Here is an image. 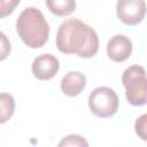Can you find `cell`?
<instances>
[{
  "label": "cell",
  "mask_w": 147,
  "mask_h": 147,
  "mask_svg": "<svg viewBox=\"0 0 147 147\" xmlns=\"http://www.w3.org/2000/svg\"><path fill=\"white\" fill-rule=\"evenodd\" d=\"M21 0H1L0 1V16L5 17L13 13L15 7L20 3Z\"/></svg>",
  "instance_id": "4fadbf2b"
},
{
  "label": "cell",
  "mask_w": 147,
  "mask_h": 147,
  "mask_svg": "<svg viewBox=\"0 0 147 147\" xmlns=\"http://www.w3.org/2000/svg\"><path fill=\"white\" fill-rule=\"evenodd\" d=\"M88 107L91 111L98 117H110L116 114L118 109V96L110 87H96L88 96Z\"/></svg>",
  "instance_id": "277c9868"
},
{
  "label": "cell",
  "mask_w": 147,
  "mask_h": 147,
  "mask_svg": "<svg viewBox=\"0 0 147 147\" xmlns=\"http://www.w3.org/2000/svg\"><path fill=\"white\" fill-rule=\"evenodd\" d=\"M87 145H88L87 141L77 134H70L59 142V146H87Z\"/></svg>",
  "instance_id": "7c38bea8"
},
{
  "label": "cell",
  "mask_w": 147,
  "mask_h": 147,
  "mask_svg": "<svg viewBox=\"0 0 147 147\" xmlns=\"http://www.w3.org/2000/svg\"><path fill=\"white\" fill-rule=\"evenodd\" d=\"M60 68L59 60L52 54H42L34 59L32 63V74L40 80H48L53 78Z\"/></svg>",
  "instance_id": "8992f818"
},
{
  "label": "cell",
  "mask_w": 147,
  "mask_h": 147,
  "mask_svg": "<svg viewBox=\"0 0 147 147\" xmlns=\"http://www.w3.org/2000/svg\"><path fill=\"white\" fill-rule=\"evenodd\" d=\"M86 86V77L79 71H69L61 80V91L68 96H76Z\"/></svg>",
  "instance_id": "ba28073f"
},
{
  "label": "cell",
  "mask_w": 147,
  "mask_h": 147,
  "mask_svg": "<svg viewBox=\"0 0 147 147\" xmlns=\"http://www.w3.org/2000/svg\"><path fill=\"white\" fill-rule=\"evenodd\" d=\"M122 83L130 105L144 106L147 103V77L142 67L131 65L125 69L122 75Z\"/></svg>",
  "instance_id": "3957f363"
},
{
  "label": "cell",
  "mask_w": 147,
  "mask_h": 147,
  "mask_svg": "<svg viewBox=\"0 0 147 147\" xmlns=\"http://www.w3.org/2000/svg\"><path fill=\"white\" fill-rule=\"evenodd\" d=\"M49 11L56 16H67L76 9V0H46Z\"/></svg>",
  "instance_id": "9c48e42d"
},
{
  "label": "cell",
  "mask_w": 147,
  "mask_h": 147,
  "mask_svg": "<svg viewBox=\"0 0 147 147\" xmlns=\"http://www.w3.org/2000/svg\"><path fill=\"white\" fill-rule=\"evenodd\" d=\"M134 131L141 140L147 141V114H142L137 118L134 123Z\"/></svg>",
  "instance_id": "8fae6325"
},
{
  "label": "cell",
  "mask_w": 147,
  "mask_h": 147,
  "mask_svg": "<svg viewBox=\"0 0 147 147\" xmlns=\"http://www.w3.org/2000/svg\"><path fill=\"white\" fill-rule=\"evenodd\" d=\"M16 31L28 47L39 48L48 39L49 25L38 8L28 7L17 17Z\"/></svg>",
  "instance_id": "7a4b0ae2"
},
{
  "label": "cell",
  "mask_w": 147,
  "mask_h": 147,
  "mask_svg": "<svg viewBox=\"0 0 147 147\" xmlns=\"http://www.w3.org/2000/svg\"><path fill=\"white\" fill-rule=\"evenodd\" d=\"M56 47L63 54H76L92 57L98 53L99 38L96 32L78 18H69L61 23L56 34Z\"/></svg>",
  "instance_id": "6da1fadb"
},
{
  "label": "cell",
  "mask_w": 147,
  "mask_h": 147,
  "mask_svg": "<svg viewBox=\"0 0 147 147\" xmlns=\"http://www.w3.org/2000/svg\"><path fill=\"white\" fill-rule=\"evenodd\" d=\"M117 17L127 25L140 23L146 15L145 0H118L116 5Z\"/></svg>",
  "instance_id": "5b68a950"
},
{
  "label": "cell",
  "mask_w": 147,
  "mask_h": 147,
  "mask_svg": "<svg viewBox=\"0 0 147 147\" xmlns=\"http://www.w3.org/2000/svg\"><path fill=\"white\" fill-rule=\"evenodd\" d=\"M0 102H1V123H5L7 119H9L11 117V115L14 113L15 100L10 94L1 93Z\"/></svg>",
  "instance_id": "30bf717a"
},
{
  "label": "cell",
  "mask_w": 147,
  "mask_h": 147,
  "mask_svg": "<svg viewBox=\"0 0 147 147\" xmlns=\"http://www.w3.org/2000/svg\"><path fill=\"white\" fill-rule=\"evenodd\" d=\"M131 53L132 42L127 37L123 34H116L109 39L107 44V55L111 61L123 62L130 57Z\"/></svg>",
  "instance_id": "52a82bcc"
}]
</instances>
